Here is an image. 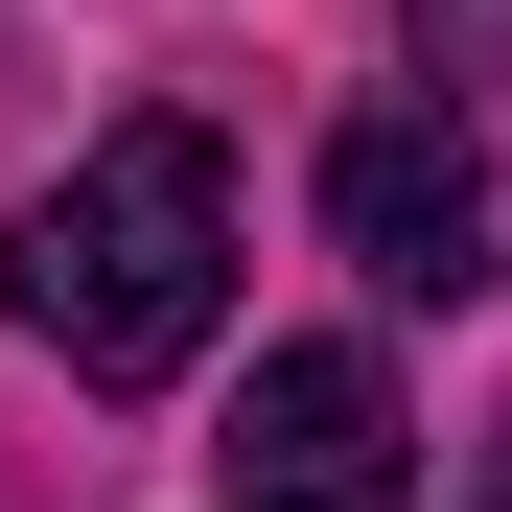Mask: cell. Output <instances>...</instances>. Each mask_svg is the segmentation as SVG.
<instances>
[{"label": "cell", "mask_w": 512, "mask_h": 512, "mask_svg": "<svg viewBox=\"0 0 512 512\" xmlns=\"http://www.w3.org/2000/svg\"><path fill=\"white\" fill-rule=\"evenodd\" d=\"M210 512H419V419L373 350H256L233 443H210Z\"/></svg>", "instance_id": "obj_2"}, {"label": "cell", "mask_w": 512, "mask_h": 512, "mask_svg": "<svg viewBox=\"0 0 512 512\" xmlns=\"http://www.w3.org/2000/svg\"><path fill=\"white\" fill-rule=\"evenodd\" d=\"M0 303H24V350H70L94 396L187 373L210 326H233V163L187 117H117L24 233H0Z\"/></svg>", "instance_id": "obj_1"}, {"label": "cell", "mask_w": 512, "mask_h": 512, "mask_svg": "<svg viewBox=\"0 0 512 512\" xmlns=\"http://www.w3.org/2000/svg\"><path fill=\"white\" fill-rule=\"evenodd\" d=\"M466 512H512V443H489V489H466Z\"/></svg>", "instance_id": "obj_5"}, {"label": "cell", "mask_w": 512, "mask_h": 512, "mask_svg": "<svg viewBox=\"0 0 512 512\" xmlns=\"http://www.w3.org/2000/svg\"><path fill=\"white\" fill-rule=\"evenodd\" d=\"M419 24H443V47H512V0H419Z\"/></svg>", "instance_id": "obj_4"}, {"label": "cell", "mask_w": 512, "mask_h": 512, "mask_svg": "<svg viewBox=\"0 0 512 512\" xmlns=\"http://www.w3.org/2000/svg\"><path fill=\"white\" fill-rule=\"evenodd\" d=\"M326 233H350L373 303H466V280H489V140H466L443 94H373L350 140H326Z\"/></svg>", "instance_id": "obj_3"}]
</instances>
